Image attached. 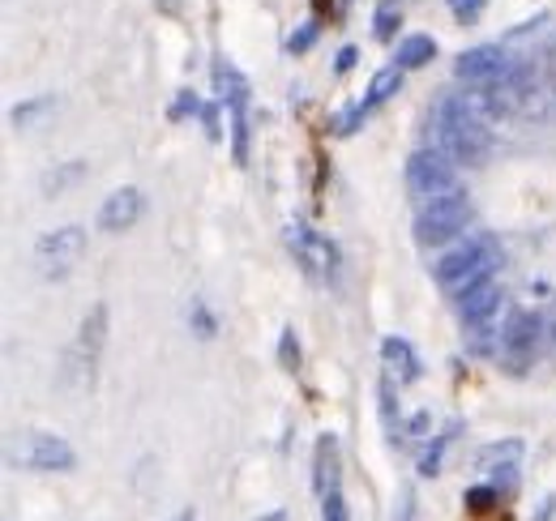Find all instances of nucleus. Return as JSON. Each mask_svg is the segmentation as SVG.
<instances>
[{
    "instance_id": "nucleus-10",
    "label": "nucleus",
    "mask_w": 556,
    "mask_h": 521,
    "mask_svg": "<svg viewBox=\"0 0 556 521\" xmlns=\"http://www.w3.org/2000/svg\"><path fill=\"white\" fill-rule=\"evenodd\" d=\"M313 492H317V500L343 492V454H339V436H330V432L313 449Z\"/></svg>"
},
{
    "instance_id": "nucleus-20",
    "label": "nucleus",
    "mask_w": 556,
    "mask_h": 521,
    "mask_svg": "<svg viewBox=\"0 0 556 521\" xmlns=\"http://www.w3.org/2000/svg\"><path fill=\"white\" fill-rule=\"evenodd\" d=\"M445 445H450V436H432V441H428V449L419 454V474H437V470H441Z\"/></svg>"
},
{
    "instance_id": "nucleus-3",
    "label": "nucleus",
    "mask_w": 556,
    "mask_h": 521,
    "mask_svg": "<svg viewBox=\"0 0 556 521\" xmlns=\"http://www.w3.org/2000/svg\"><path fill=\"white\" fill-rule=\"evenodd\" d=\"M108 304H94L81 326H77V338L65 351V385L70 390H90L94 385V372H99V359H103V342H108Z\"/></svg>"
},
{
    "instance_id": "nucleus-5",
    "label": "nucleus",
    "mask_w": 556,
    "mask_h": 521,
    "mask_svg": "<svg viewBox=\"0 0 556 521\" xmlns=\"http://www.w3.org/2000/svg\"><path fill=\"white\" fill-rule=\"evenodd\" d=\"M407 185L419 201H437V196L458 193V171H454V158L441 154L437 145L432 150H416L407 158Z\"/></svg>"
},
{
    "instance_id": "nucleus-8",
    "label": "nucleus",
    "mask_w": 556,
    "mask_h": 521,
    "mask_svg": "<svg viewBox=\"0 0 556 521\" xmlns=\"http://www.w3.org/2000/svg\"><path fill=\"white\" fill-rule=\"evenodd\" d=\"M287 249H291V257L300 260V269L308 278L334 282V274H339V249L326 236H317L308 227H287Z\"/></svg>"
},
{
    "instance_id": "nucleus-7",
    "label": "nucleus",
    "mask_w": 556,
    "mask_h": 521,
    "mask_svg": "<svg viewBox=\"0 0 556 521\" xmlns=\"http://www.w3.org/2000/svg\"><path fill=\"white\" fill-rule=\"evenodd\" d=\"M81 253H86V231L81 227H56L35 244V265H39V274L48 282H61V278L73 274Z\"/></svg>"
},
{
    "instance_id": "nucleus-17",
    "label": "nucleus",
    "mask_w": 556,
    "mask_h": 521,
    "mask_svg": "<svg viewBox=\"0 0 556 521\" xmlns=\"http://www.w3.org/2000/svg\"><path fill=\"white\" fill-rule=\"evenodd\" d=\"M399 26H403L399 4H394V0L377 4V13H372V35H377V39H394V35H399Z\"/></svg>"
},
{
    "instance_id": "nucleus-12",
    "label": "nucleus",
    "mask_w": 556,
    "mask_h": 521,
    "mask_svg": "<svg viewBox=\"0 0 556 521\" xmlns=\"http://www.w3.org/2000/svg\"><path fill=\"white\" fill-rule=\"evenodd\" d=\"M505 65H509V56L488 43V48H471V52L458 56V77L463 81H488V77H496Z\"/></svg>"
},
{
    "instance_id": "nucleus-29",
    "label": "nucleus",
    "mask_w": 556,
    "mask_h": 521,
    "mask_svg": "<svg viewBox=\"0 0 556 521\" xmlns=\"http://www.w3.org/2000/svg\"><path fill=\"white\" fill-rule=\"evenodd\" d=\"M355 61H359V52H355V48H343V52L334 56V68H339V73H348V68L355 65Z\"/></svg>"
},
{
    "instance_id": "nucleus-27",
    "label": "nucleus",
    "mask_w": 556,
    "mask_h": 521,
    "mask_svg": "<svg viewBox=\"0 0 556 521\" xmlns=\"http://www.w3.org/2000/svg\"><path fill=\"white\" fill-rule=\"evenodd\" d=\"M198 116H202V125H206V137H223V132H218V103H202Z\"/></svg>"
},
{
    "instance_id": "nucleus-14",
    "label": "nucleus",
    "mask_w": 556,
    "mask_h": 521,
    "mask_svg": "<svg viewBox=\"0 0 556 521\" xmlns=\"http://www.w3.org/2000/svg\"><path fill=\"white\" fill-rule=\"evenodd\" d=\"M399 86H403V65H390L381 68L372 81H368V94H364V107L372 112V107H381L386 99H394L399 94Z\"/></svg>"
},
{
    "instance_id": "nucleus-33",
    "label": "nucleus",
    "mask_w": 556,
    "mask_h": 521,
    "mask_svg": "<svg viewBox=\"0 0 556 521\" xmlns=\"http://www.w3.org/2000/svg\"><path fill=\"white\" fill-rule=\"evenodd\" d=\"M257 521H287V513H266V518H257Z\"/></svg>"
},
{
    "instance_id": "nucleus-18",
    "label": "nucleus",
    "mask_w": 556,
    "mask_h": 521,
    "mask_svg": "<svg viewBox=\"0 0 556 521\" xmlns=\"http://www.w3.org/2000/svg\"><path fill=\"white\" fill-rule=\"evenodd\" d=\"M81 176H86V163H70V167H56V171H52V176L43 180V193L56 196L61 189H65V185H77Z\"/></svg>"
},
{
    "instance_id": "nucleus-11",
    "label": "nucleus",
    "mask_w": 556,
    "mask_h": 521,
    "mask_svg": "<svg viewBox=\"0 0 556 521\" xmlns=\"http://www.w3.org/2000/svg\"><path fill=\"white\" fill-rule=\"evenodd\" d=\"M141 214H146V193L141 189H116V193L103 201V209H99V227L108 236H121V231L138 227Z\"/></svg>"
},
{
    "instance_id": "nucleus-22",
    "label": "nucleus",
    "mask_w": 556,
    "mask_h": 521,
    "mask_svg": "<svg viewBox=\"0 0 556 521\" xmlns=\"http://www.w3.org/2000/svg\"><path fill=\"white\" fill-rule=\"evenodd\" d=\"M492 505H496V487L492 483H480V487L467 492V509L471 513H492Z\"/></svg>"
},
{
    "instance_id": "nucleus-21",
    "label": "nucleus",
    "mask_w": 556,
    "mask_h": 521,
    "mask_svg": "<svg viewBox=\"0 0 556 521\" xmlns=\"http://www.w3.org/2000/svg\"><path fill=\"white\" fill-rule=\"evenodd\" d=\"M317 30H321L317 22H304V26H300V30L287 39V52H291V56H304V52L317 43Z\"/></svg>"
},
{
    "instance_id": "nucleus-23",
    "label": "nucleus",
    "mask_w": 556,
    "mask_h": 521,
    "mask_svg": "<svg viewBox=\"0 0 556 521\" xmlns=\"http://www.w3.org/2000/svg\"><path fill=\"white\" fill-rule=\"evenodd\" d=\"M445 4H450V13H454L463 26H471V22H480L488 0H445Z\"/></svg>"
},
{
    "instance_id": "nucleus-9",
    "label": "nucleus",
    "mask_w": 556,
    "mask_h": 521,
    "mask_svg": "<svg viewBox=\"0 0 556 521\" xmlns=\"http://www.w3.org/2000/svg\"><path fill=\"white\" fill-rule=\"evenodd\" d=\"M22 466H30L39 474H65L77 466V454H73L70 441H61L52 432H35L22 441Z\"/></svg>"
},
{
    "instance_id": "nucleus-25",
    "label": "nucleus",
    "mask_w": 556,
    "mask_h": 521,
    "mask_svg": "<svg viewBox=\"0 0 556 521\" xmlns=\"http://www.w3.org/2000/svg\"><path fill=\"white\" fill-rule=\"evenodd\" d=\"M193 112H202V103H198V94H193V90H180V94H176V103L167 107V116H172V120H185V116H193Z\"/></svg>"
},
{
    "instance_id": "nucleus-16",
    "label": "nucleus",
    "mask_w": 556,
    "mask_h": 521,
    "mask_svg": "<svg viewBox=\"0 0 556 521\" xmlns=\"http://www.w3.org/2000/svg\"><path fill=\"white\" fill-rule=\"evenodd\" d=\"M52 103H56V99H30V103H17V107H13V129L26 132L30 125H39V120L52 112Z\"/></svg>"
},
{
    "instance_id": "nucleus-6",
    "label": "nucleus",
    "mask_w": 556,
    "mask_h": 521,
    "mask_svg": "<svg viewBox=\"0 0 556 521\" xmlns=\"http://www.w3.org/2000/svg\"><path fill=\"white\" fill-rule=\"evenodd\" d=\"M544 346V317L535 308H514L505 317V333H501V351H505V368L522 372Z\"/></svg>"
},
{
    "instance_id": "nucleus-2",
    "label": "nucleus",
    "mask_w": 556,
    "mask_h": 521,
    "mask_svg": "<svg viewBox=\"0 0 556 521\" xmlns=\"http://www.w3.org/2000/svg\"><path fill=\"white\" fill-rule=\"evenodd\" d=\"M501 265H505V249L496 244V236H471L467 244L450 249L445 257L437 260V282L458 300V295H467L471 287L496 278Z\"/></svg>"
},
{
    "instance_id": "nucleus-31",
    "label": "nucleus",
    "mask_w": 556,
    "mask_h": 521,
    "mask_svg": "<svg viewBox=\"0 0 556 521\" xmlns=\"http://www.w3.org/2000/svg\"><path fill=\"white\" fill-rule=\"evenodd\" d=\"M548 77H553V90H556V48H553V56H548Z\"/></svg>"
},
{
    "instance_id": "nucleus-30",
    "label": "nucleus",
    "mask_w": 556,
    "mask_h": 521,
    "mask_svg": "<svg viewBox=\"0 0 556 521\" xmlns=\"http://www.w3.org/2000/svg\"><path fill=\"white\" fill-rule=\"evenodd\" d=\"M553 513H556V496H553V500H544V509H540V518H535V521H548Z\"/></svg>"
},
{
    "instance_id": "nucleus-24",
    "label": "nucleus",
    "mask_w": 556,
    "mask_h": 521,
    "mask_svg": "<svg viewBox=\"0 0 556 521\" xmlns=\"http://www.w3.org/2000/svg\"><path fill=\"white\" fill-rule=\"evenodd\" d=\"M321 521H351L348 496H343V492H334V496L321 500Z\"/></svg>"
},
{
    "instance_id": "nucleus-1",
    "label": "nucleus",
    "mask_w": 556,
    "mask_h": 521,
    "mask_svg": "<svg viewBox=\"0 0 556 521\" xmlns=\"http://www.w3.org/2000/svg\"><path fill=\"white\" fill-rule=\"evenodd\" d=\"M428 141L450 154L458 167H480L492 154V132L488 120L463 99V94H441L428 112Z\"/></svg>"
},
{
    "instance_id": "nucleus-19",
    "label": "nucleus",
    "mask_w": 556,
    "mask_h": 521,
    "mask_svg": "<svg viewBox=\"0 0 556 521\" xmlns=\"http://www.w3.org/2000/svg\"><path fill=\"white\" fill-rule=\"evenodd\" d=\"M278 359H282L287 372H300V338H295L291 326L282 329V338H278Z\"/></svg>"
},
{
    "instance_id": "nucleus-28",
    "label": "nucleus",
    "mask_w": 556,
    "mask_h": 521,
    "mask_svg": "<svg viewBox=\"0 0 556 521\" xmlns=\"http://www.w3.org/2000/svg\"><path fill=\"white\" fill-rule=\"evenodd\" d=\"M193 329H198L202 338H210V333H214V317H210V313H206V308H202V304L193 308Z\"/></svg>"
},
{
    "instance_id": "nucleus-26",
    "label": "nucleus",
    "mask_w": 556,
    "mask_h": 521,
    "mask_svg": "<svg viewBox=\"0 0 556 521\" xmlns=\"http://www.w3.org/2000/svg\"><path fill=\"white\" fill-rule=\"evenodd\" d=\"M364 116H368V107H364V103H355V107H348L343 116H334V125H330V129H334V132H355Z\"/></svg>"
},
{
    "instance_id": "nucleus-13",
    "label": "nucleus",
    "mask_w": 556,
    "mask_h": 521,
    "mask_svg": "<svg viewBox=\"0 0 556 521\" xmlns=\"http://www.w3.org/2000/svg\"><path fill=\"white\" fill-rule=\"evenodd\" d=\"M381 359H386V368L399 372L403 381H416L419 377V355L403 342V338H394V333L381 342Z\"/></svg>"
},
{
    "instance_id": "nucleus-4",
    "label": "nucleus",
    "mask_w": 556,
    "mask_h": 521,
    "mask_svg": "<svg viewBox=\"0 0 556 521\" xmlns=\"http://www.w3.org/2000/svg\"><path fill=\"white\" fill-rule=\"evenodd\" d=\"M471 223V196L463 193H450V196H437V201H424L416 214V240L424 249H437V244H450L467 231Z\"/></svg>"
},
{
    "instance_id": "nucleus-15",
    "label": "nucleus",
    "mask_w": 556,
    "mask_h": 521,
    "mask_svg": "<svg viewBox=\"0 0 556 521\" xmlns=\"http://www.w3.org/2000/svg\"><path fill=\"white\" fill-rule=\"evenodd\" d=\"M432 56H437V43H432L428 35H412V39H403V43H399V61H394V65L419 68V65H428Z\"/></svg>"
},
{
    "instance_id": "nucleus-32",
    "label": "nucleus",
    "mask_w": 556,
    "mask_h": 521,
    "mask_svg": "<svg viewBox=\"0 0 556 521\" xmlns=\"http://www.w3.org/2000/svg\"><path fill=\"white\" fill-rule=\"evenodd\" d=\"M172 521H198V513H193V509H185V513H176Z\"/></svg>"
}]
</instances>
